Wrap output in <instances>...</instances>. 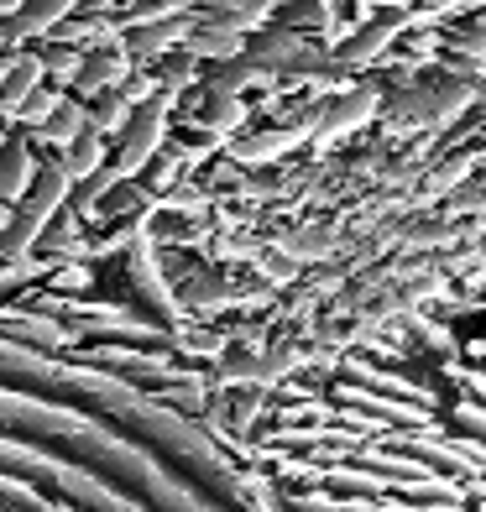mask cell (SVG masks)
Here are the masks:
<instances>
[{
    "label": "cell",
    "instance_id": "obj_1",
    "mask_svg": "<svg viewBox=\"0 0 486 512\" xmlns=\"http://www.w3.org/2000/svg\"><path fill=\"white\" fill-rule=\"evenodd\" d=\"M476 100H481V84L455 79V74H439L429 84H403L398 95H387L377 126H382L387 142H408V136H429V131L455 126Z\"/></svg>",
    "mask_w": 486,
    "mask_h": 512
},
{
    "label": "cell",
    "instance_id": "obj_2",
    "mask_svg": "<svg viewBox=\"0 0 486 512\" xmlns=\"http://www.w3.org/2000/svg\"><path fill=\"white\" fill-rule=\"evenodd\" d=\"M68 168L63 162H42V168L32 173V183H27V194H21V204H16V215H11V225L0 230V256H27L37 241H42V230H48V220L63 209V199H68Z\"/></svg>",
    "mask_w": 486,
    "mask_h": 512
},
{
    "label": "cell",
    "instance_id": "obj_3",
    "mask_svg": "<svg viewBox=\"0 0 486 512\" xmlns=\"http://www.w3.org/2000/svg\"><path fill=\"white\" fill-rule=\"evenodd\" d=\"M382 105H387V89H382L377 79H361V84H351V89H340V95L319 100V110H314V136H309V142H314L319 152L335 147L340 136H356L361 126H372L377 115H382Z\"/></svg>",
    "mask_w": 486,
    "mask_h": 512
},
{
    "label": "cell",
    "instance_id": "obj_4",
    "mask_svg": "<svg viewBox=\"0 0 486 512\" xmlns=\"http://www.w3.org/2000/svg\"><path fill=\"white\" fill-rule=\"evenodd\" d=\"M173 89H157L152 100H142L131 110V121H126V131H121V147H115V173L121 178H131V173H142L147 162L157 157V147H162V136H168V110H173Z\"/></svg>",
    "mask_w": 486,
    "mask_h": 512
},
{
    "label": "cell",
    "instance_id": "obj_5",
    "mask_svg": "<svg viewBox=\"0 0 486 512\" xmlns=\"http://www.w3.org/2000/svg\"><path fill=\"white\" fill-rule=\"evenodd\" d=\"M403 37H408V11H377L372 21H361L351 37H340L330 48V58L340 68H351V74H356V68H377Z\"/></svg>",
    "mask_w": 486,
    "mask_h": 512
},
{
    "label": "cell",
    "instance_id": "obj_6",
    "mask_svg": "<svg viewBox=\"0 0 486 512\" xmlns=\"http://www.w3.org/2000/svg\"><path fill=\"white\" fill-rule=\"evenodd\" d=\"M194 11H183V16H162V21H142V27H126L121 37V48L136 58V63H147V58H162L168 48H183V37L194 32Z\"/></svg>",
    "mask_w": 486,
    "mask_h": 512
},
{
    "label": "cell",
    "instance_id": "obj_7",
    "mask_svg": "<svg viewBox=\"0 0 486 512\" xmlns=\"http://www.w3.org/2000/svg\"><path fill=\"white\" fill-rule=\"evenodd\" d=\"M131 74V53L126 48H115V42H100V48H89L84 63H79V74H74V89L84 100H95L105 95V89H115Z\"/></svg>",
    "mask_w": 486,
    "mask_h": 512
},
{
    "label": "cell",
    "instance_id": "obj_8",
    "mask_svg": "<svg viewBox=\"0 0 486 512\" xmlns=\"http://www.w3.org/2000/svg\"><path fill=\"white\" fill-rule=\"evenodd\" d=\"M183 53H194V58H236V53H246V32H236V27H225V21H215V16H199L194 21V32L183 37Z\"/></svg>",
    "mask_w": 486,
    "mask_h": 512
},
{
    "label": "cell",
    "instance_id": "obj_9",
    "mask_svg": "<svg viewBox=\"0 0 486 512\" xmlns=\"http://www.w3.org/2000/svg\"><path fill=\"white\" fill-rule=\"evenodd\" d=\"M42 58L37 53H16L11 68H6V79H0V115H21V105H27V95L42 84Z\"/></svg>",
    "mask_w": 486,
    "mask_h": 512
},
{
    "label": "cell",
    "instance_id": "obj_10",
    "mask_svg": "<svg viewBox=\"0 0 486 512\" xmlns=\"http://www.w3.org/2000/svg\"><path fill=\"white\" fill-rule=\"evenodd\" d=\"M37 173V162H32V147L21 142V136H6V147H0V199H21L27 194V183Z\"/></svg>",
    "mask_w": 486,
    "mask_h": 512
},
{
    "label": "cell",
    "instance_id": "obj_11",
    "mask_svg": "<svg viewBox=\"0 0 486 512\" xmlns=\"http://www.w3.org/2000/svg\"><path fill=\"white\" fill-rule=\"evenodd\" d=\"M345 371H351L356 382H366V387H382V392H398V398H413V403H429L434 408V392L424 387V382H413V377H403V371H377L372 361H345Z\"/></svg>",
    "mask_w": 486,
    "mask_h": 512
},
{
    "label": "cell",
    "instance_id": "obj_12",
    "mask_svg": "<svg viewBox=\"0 0 486 512\" xmlns=\"http://www.w3.org/2000/svg\"><path fill=\"white\" fill-rule=\"evenodd\" d=\"M63 168H68V178H74V183H84L89 173H100L105 168V131L84 126L74 142L63 147Z\"/></svg>",
    "mask_w": 486,
    "mask_h": 512
},
{
    "label": "cell",
    "instance_id": "obj_13",
    "mask_svg": "<svg viewBox=\"0 0 486 512\" xmlns=\"http://www.w3.org/2000/svg\"><path fill=\"white\" fill-rule=\"evenodd\" d=\"M246 105H241V95H220V89H210L204 95V105H199V126L204 131H215V136H230V131H241L246 126Z\"/></svg>",
    "mask_w": 486,
    "mask_h": 512
},
{
    "label": "cell",
    "instance_id": "obj_14",
    "mask_svg": "<svg viewBox=\"0 0 486 512\" xmlns=\"http://www.w3.org/2000/svg\"><path fill=\"white\" fill-rule=\"evenodd\" d=\"M84 126H89V110H84L79 100H58L53 115L42 121V136H48V142H58V147H68Z\"/></svg>",
    "mask_w": 486,
    "mask_h": 512
},
{
    "label": "cell",
    "instance_id": "obj_15",
    "mask_svg": "<svg viewBox=\"0 0 486 512\" xmlns=\"http://www.w3.org/2000/svg\"><path fill=\"white\" fill-rule=\"evenodd\" d=\"M95 100H100V105L89 110V126L105 131V136H110V131H126V121H131V110H136V105L121 95V89H105V95H95Z\"/></svg>",
    "mask_w": 486,
    "mask_h": 512
},
{
    "label": "cell",
    "instance_id": "obj_16",
    "mask_svg": "<svg viewBox=\"0 0 486 512\" xmlns=\"http://www.w3.org/2000/svg\"><path fill=\"white\" fill-rule=\"evenodd\" d=\"M455 424L466 429V434H481L486 439V403L476 398V392L460 387V398H455Z\"/></svg>",
    "mask_w": 486,
    "mask_h": 512
},
{
    "label": "cell",
    "instance_id": "obj_17",
    "mask_svg": "<svg viewBox=\"0 0 486 512\" xmlns=\"http://www.w3.org/2000/svg\"><path fill=\"white\" fill-rule=\"evenodd\" d=\"M79 63H84V53L74 48V42H63V48H48V58H42V68H53V74H58L63 84H74Z\"/></svg>",
    "mask_w": 486,
    "mask_h": 512
},
{
    "label": "cell",
    "instance_id": "obj_18",
    "mask_svg": "<svg viewBox=\"0 0 486 512\" xmlns=\"http://www.w3.org/2000/svg\"><path fill=\"white\" fill-rule=\"evenodd\" d=\"M63 95H58V89H32V95H27V105H21V121H27V126H42V121H48V115H53V105H58Z\"/></svg>",
    "mask_w": 486,
    "mask_h": 512
},
{
    "label": "cell",
    "instance_id": "obj_19",
    "mask_svg": "<svg viewBox=\"0 0 486 512\" xmlns=\"http://www.w3.org/2000/svg\"><path fill=\"white\" fill-rule=\"evenodd\" d=\"M408 324H413V330H419V335L434 345V351H455V335L445 330V324H429L424 314H408Z\"/></svg>",
    "mask_w": 486,
    "mask_h": 512
},
{
    "label": "cell",
    "instance_id": "obj_20",
    "mask_svg": "<svg viewBox=\"0 0 486 512\" xmlns=\"http://www.w3.org/2000/svg\"><path fill=\"white\" fill-rule=\"evenodd\" d=\"M257 262H262V277H267V283H277V288H283V283H293V262H288V251H283V256L262 251Z\"/></svg>",
    "mask_w": 486,
    "mask_h": 512
},
{
    "label": "cell",
    "instance_id": "obj_21",
    "mask_svg": "<svg viewBox=\"0 0 486 512\" xmlns=\"http://www.w3.org/2000/svg\"><path fill=\"white\" fill-rule=\"evenodd\" d=\"M225 298H230V288L215 283V277H210V283H194V288H189V304H199V309H204V304H225Z\"/></svg>",
    "mask_w": 486,
    "mask_h": 512
},
{
    "label": "cell",
    "instance_id": "obj_22",
    "mask_svg": "<svg viewBox=\"0 0 486 512\" xmlns=\"http://www.w3.org/2000/svg\"><path fill=\"white\" fill-rule=\"evenodd\" d=\"M450 377L466 387V392H476V398L486 403V371H466V366H450Z\"/></svg>",
    "mask_w": 486,
    "mask_h": 512
},
{
    "label": "cell",
    "instance_id": "obj_23",
    "mask_svg": "<svg viewBox=\"0 0 486 512\" xmlns=\"http://www.w3.org/2000/svg\"><path fill=\"white\" fill-rule=\"evenodd\" d=\"M21 6H27V0H0V11H6V16H11V11H21Z\"/></svg>",
    "mask_w": 486,
    "mask_h": 512
},
{
    "label": "cell",
    "instance_id": "obj_24",
    "mask_svg": "<svg viewBox=\"0 0 486 512\" xmlns=\"http://www.w3.org/2000/svg\"><path fill=\"white\" fill-rule=\"evenodd\" d=\"M11 225V209H6V199H0V230H6Z\"/></svg>",
    "mask_w": 486,
    "mask_h": 512
},
{
    "label": "cell",
    "instance_id": "obj_25",
    "mask_svg": "<svg viewBox=\"0 0 486 512\" xmlns=\"http://www.w3.org/2000/svg\"><path fill=\"white\" fill-rule=\"evenodd\" d=\"M6 68H11V58H0V79H6Z\"/></svg>",
    "mask_w": 486,
    "mask_h": 512
},
{
    "label": "cell",
    "instance_id": "obj_26",
    "mask_svg": "<svg viewBox=\"0 0 486 512\" xmlns=\"http://www.w3.org/2000/svg\"><path fill=\"white\" fill-rule=\"evenodd\" d=\"M0 147H6V131H0Z\"/></svg>",
    "mask_w": 486,
    "mask_h": 512
}]
</instances>
